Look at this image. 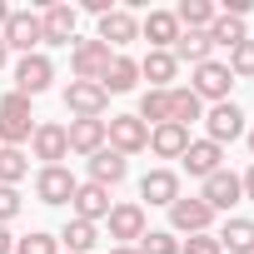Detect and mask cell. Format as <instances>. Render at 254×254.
<instances>
[{
  "instance_id": "12",
  "label": "cell",
  "mask_w": 254,
  "mask_h": 254,
  "mask_svg": "<svg viewBox=\"0 0 254 254\" xmlns=\"http://www.w3.org/2000/svg\"><path fill=\"white\" fill-rule=\"evenodd\" d=\"M75 175L65 170V165H40V175H35V199L40 204H70L75 199Z\"/></svg>"
},
{
  "instance_id": "36",
  "label": "cell",
  "mask_w": 254,
  "mask_h": 254,
  "mask_svg": "<svg viewBox=\"0 0 254 254\" xmlns=\"http://www.w3.org/2000/svg\"><path fill=\"white\" fill-rule=\"evenodd\" d=\"M180 254H224V249H219V239H214V229H209V234H190V239H180Z\"/></svg>"
},
{
  "instance_id": "5",
  "label": "cell",
  "mask_w": 254,
  "mask_h": 254,
  "mask_svg": "<svg viewBox=\"0 0 254 254\" xmlns=\"http://www.w3.org/2000/svg\"><path fill=\"white\" fill-rule=\"evenodd\" d=\"M110 45H100V40H70V70H75V80H90V85H100V75L110 70Z\"/></svg>"
},
{
  "instance_id": "27",
  "label": "cell",
  "mask_w": 254,
  "mask_h": 254,
  "mask_svg": "<svg viewBox=\"0 0 254 254\" xmlns=\"http://www.w3.org/2000/svg\"><path fill=\"white\" fill-rule=\"evenodd\" d=\"M65 254H90L100 244V224H85V219H65V229L55 234Z\"/></svg>"
},
{
  "instance_id": "8",
  "label": "cell",
  "mask_w": 254,
  "mask_h": 254,
  "mask_svg": "<svg viewBox=\"0 0 254 254\" xmlns=\"http://www.w3.org/2000/svg\"><path fill=\"white\" fill-rule=\"evenodd\" d=\"M199 199L214 209V214H229L239 199H244V185H239V175L224 165V170H214L209 180H204V190H199Z\"/></svg>"
},
{
  "instance_id": "32",
  "label": "cell",
  "mask_w": 254,
  "mask_h": 254,
  "mask_svg": "<svg viewBox=\"0 0 254 254\" xmlns=\"http://www.w3.org/2000/svg\"><path fill=\"white\" fill-rule=\"evenodd\" d=\"M30 175V160H25V150H10V145H0V185H20Z\"/></svg>"
},
{
  "instance_id": "22",
  "label": "cell",
  "mask_w": 254,
  "mask_h": 254,
  "mask_svg": "<svg viewBox=\"0 0 254 254\" xmlns=\"http://www.w3.org/2000/svg\"><path fill=\"white\" fill-rule=\"evenodd\" d=\"M140 199H150V204H165V209H170V204L180 199V175H175V170H165V165H160V170H150V175L140 180Z\"/></svg>"
},
{
  "instance_id": "30",
  "label": "cell",
  "mask_w": 254,
  "mask_h": 254,
  "mask_svg": "<svg viewBox=\"0 0 254 254\" xmlns=\"http://www.w3.org/2000/svg\"><path fill=\"white\" fill-rule=\"evenodd\" d=\"M249 40V30H244V20H234V15H214V25H209V45L219 50H234V45H244Z\"/></svg>"
},
{
  "instance_id": "1",
  "label": "cell",
  "mask_w": 254,
  "mask_h": 254,
  "mask_svg": "<svg viewBox=\"0 0 254 254\" xmlns=\"http://www.w3.org/2000/svg\"><path fill=\"white\" fill-rule=\"evenodd\" d=\"M105 145L115 150V155H140V150H150V125L140 120V115H110L105 120Z\"/></svg>"
},
{
  "instance_id": "11",
  "label": "cell",
  "mask_w": 254,
  "mask_h": 254,
  "mask_svg": "<svg viewBox=\"0 0 254 254\" xmlns=\"http://www.w3.org/2000/svg\"><path fill=\"white\" fill-rule=\"evenodd\" d=\"M65 110H70L75 120H100V115L110 110V95H105L100 85H90V80H70V85H65Z\"/></svg>"
},
{
  "instance_id": "10",
  "label": "cell",
  "mask_w": 254,
  "mask_h": 254,
  "mask_svg": "<svg viewBox=\"0 0 254 254\" xmlns=\"http://www.w3.org/2000/svg\"><path fill=\"white\" fill-rule=\"evenodd\" d=\"M105 224H110V239H115V244H140V234L150 229V224H145V204H135V199L110 204Z\"/></svg>"
},
{
  "instance_id": "7",
  "label": "cell",
  "mask_w": 254,
  "mask_h": 254,
  "mask_svg": "<svg viewBox=\"0 0 254 254\" xmlns=\"http://www.w3.org/2000/svg\"><path fill=\"white\" fill-rule=\"evenodd\" d=\"M190 90H194L199 100L219 105V100H229V90H234V75H229V65H224V60H204V65H194V80H190Z\"/></svg>"
},
{
  "instance_id": "37",
  "label": "cell",
  "mask_w": 254,
  "mask_h": 254,
  "mask_svg": "<svg viewBox=\"0 0 254 254\" xmlns=\"http://www.w3.org/2000/svg\"><path fill=\"white\" fill-rule=\"evenodd\" d=\"M20 209H25L20 190H10V185H0V224H10V219H15Z\"/></svg>"
},
{
  "instance_id": "24",
  "label": "cell",
  "mask_w": 254,
  "mask_h": 254,
  "mask_svg": "<svg viewBox=\"0 0 254 254\" xmlns=\"http://www.w3.org/2000/svg\"><path fill=\"white\" fill-rule=\"evenodd\" d=\"M219 249H229V254H254V219H244V214H229L224 224H219Z\"/></svg>"
},
{
  "instance_id": "19",
  "label": "cell",
  "mask_w": 254,
  "mask_h": 254,
  "mask_svg": "<svg viewBox=\"0 0 254 254\" xmlns=\"http://www.w3.org/2000/svg\"><path fill=\"white\" fill-rule=\"evenodd\" d=\"M180 165H185L194 180H209L214 170H224V150H219V145H209V140H190V150L180 155Z\"/></svg>"
},
{
  "instance_id": "42",
  "label": "cell",
  "mask_w": 254,
  "mask_h": 254,
  "mask_svg": "<svg viewBox=\"0 0 254 254\" xmlns=\"http://www.w3.org/2000/svg\"><path fill=\"white\" fill-rule=\"evenodd\" d=\"M5 60H10V45H5V40H0V65H5Z\"/></svg>"
},
{
  "instance_id": "9",
  "label": "cell",
  "mask_w": 254,
  "mask_h": 254,
  "mask_svg": "<svg viewBox=\"0 0 254 254\" xmlns=\"http://www.w3.org/2000/svg\"><path fill=\"white\" fill-rule=\"evenodd\" d=\"M209 224H214V209L194 194V199H175L170 204V234H209Z\"/></svg>"
},
{
  "instance_id": "31",
  "label": "cell",
  "mask_w": 254,
  "mask_h": 254,
  "mask_svg": "<svg viewBox=\"0 0 254 254\" xmlns=\"http://www.w3.org/2000/svg\"><path fill=\"white\" fill-rule=\"evenodd\" d=\"M140 120L150 125V130L155 125H170V90H145L140 95Z\"/></svg>"
},
{
  "instance_id": "17",
  "label": "cell",
  "mask_w": 254,
  "mask_h": 254,
  "mask_svg": "<svg viewBox=\"0 0 254 254\" xmlns=\"http://www.w3.org/2000/svg\"><path fill=\"white\" fill-rule=\"evenodd\" d=\"M65 140H70V155H100L105 150V120H70L65 125Z\"/></svg>"
},
{
  "instance_id": "23",
  "label": "cell",
  "mask_w": 254,
  "mask_h": 254,
  "mask_svg": "<svg viewBox=\"0 0 254 254\" xmlns=\"http://www.w3.org/2000/svg\"><path fill=\"white\" fill-rule=\"evenodd\" d=\"M125 175H130V160H125V155H115L110 145H105L100 155H90V185H105V190H115Z\"/></svg>"
},
{
  "instance_id": "33",
  "label": "cell",
  "mask_w": 254,
  "mask_h": 254,
  "mask_svg": "<svg viewBox=\"0 0 254 254\" xmlns=\"http://www.w3.org/2000/svg\"><path fill=\"white\" fill-rule=\"evenodd\" d=\"M135 249H140V254H180V234H170V229H145Z\"/></svg>"
},
{
  "instance_id": "4",
  "label": "cell",
  "mask_w": 254,
  "mask_h": 254,
  "mask_svg": "<svg viewBox=\"0 0 254 254\" xmlns=\"http://www.w3.org/2000/svg\"><path fill=\"white\" fill-rule=\"evenodd\" d=\"M0 40L10 45V55H35V45H45L40 35V15L35 10H10L5 30H0Z\"/></svg>"
},
{
  "instance_id": "43",
  "label": "cell",
  "mask_w": 254,
  "mask_h": 254,
  "mask_svg": "<svg viewBox=\"0 0 254 254\" xmlns=\"http://www.w3.org/2000/svg\"><path fill=\"white\" fill-rule=\"evenodd\" d=\"M244 140H249V155H254V130H244Z\"/></svg>"
},
{
  "instance_id": "25",
  "label": "cell",
  "mask_w": 254,
  "mask_h": 254,
  "mask_svg": "<svg viewBox=\"0 0 254 254\" xmlns=\"http://www.w3.org/2000/svg\"><path fill=\"white\" fill-rule=\"evenodd\" d=\"M150 150L160 155V160H180L185 150H190V130H185V125H155V130H150Z\"/></svg>"
},
{
  "instance_id": "3",
  "label": "cell",
  "mask_w": 254,
  "mask_h": 254,
  "mask_svg": "<svg viewBox=\"0 0 254 254\" xmlns=\"http://www.w3.org/2000/svg\"><path fill=\"white\" fill-rule=\"evenodd\" d=\"M244 130H249V125H244V110H239L234 100H219V105L204 110V140H209V145L224 150V145H234Z\"/></svg>"
},
{
  "instance_id": "26",
  "label": "cell",
  "mask_w": 254,
  "mask_h": 254,
  "mask_svg": "<svg viewBox=\"0 0 254 254\" xmlns=\"http://www.w3.org/2000/svg\"><path fill=\"white\" fill-rule=\"evenodd\" d=\"M175 60H190V65H204L214 60V45H209V30H180V40L170 45Z\"/></svg>"
},
{
  "instance_id": "40",
  "label": "cell",
  "mask_w": 254,
  "mask_h": 254,
  "mask_svg": "<svg viewBox=\"0 0 254 254\" xmlns=\"http://www.w3.org/2000/svg\"><path fill=\"white\" fill-rule=\"evenodd\" d=\"M10 10H15V5H5V0H0V30H5V20H10Z\"/></svg>"
},
{
  "instance_id": "34",
  "label": "cell",
  "mask_w": 254,
  "mask_h": 254,
  "mask_svg": "<svg viewBox=\"0 0 254 254\" xmlns=\"http://www.w3.org/2000/svg\"><path fill=\"white\" fill-rule=\"evenodd\" d=\"M224 65H229V75H234V80H254V40H244V45H234Z\"/></svg>"
},
{
  "instance_id": "41",
  "label": "cell",
  "mask_w": 254,
  "mask_h": 254,
  "mask_svg": "<svg viewBox=\"0 0 254 254\" xmlns=\"http://www.w3.org/2000/svg\"><path fill=\"white\" fill-rule=\"evenodd\" d=\"M110 254H140V249H135V244H115Z\"/></svg>"
},
{
  "instance_id": "29",
  "label": "cell",
  "mask_w": 254,
  "mask_h": 254,
  "mask_svg": "<svg viewBox=\"0 0 254 254\" xmlns=\"http://www.w3.org/2000/svg\"><path fill=\"white\" fill-rule=\"evenodd\" d=\"M214 15H219V5H209V0H180V10H175L180 30H209Z\"/></svg>"
},
{
  "instance_id": "38",
  "label": "cell",
  "mask_w": 254,
  "mask_h": 254,
  "mask_svg": "<svg viewBox=\"0 0 254 254\" xmlns=\"http://www.w3.org/2000/svg\"><path fill=\"white\" fill-rule=\"evenodd\" d=\"M0 254H15V234H10L5 224H0Z\"/></svg>"
},
{
  "instance_id": "2",
  "label": "cell",
  "mask_w": 254,
  "mask_h": 254,
  "mask_svg": "<svg viewBox=\"0 0 254 254\" xmlns=\"http://www.w3.org/2000/svg\"><path fill=\"white\" fill-rule=\"evenodd\" d=\"M35 115H30V100L20 95V90H10L5 100H0V145H10V150H20L30 135H35V125H30Z\"/></svg>"
},
{
  "instance_id": "35",
  "label": "cell",
  "mask_w": 254,
  "mask_h": 254,
  "mask_svg": "<svg viewBox=\"0 0 254 254\" xmlns=\"http://www.w3.org/2000/svg\"><path fill=\"white\" fill-rule=\"evenodd\" d=\"M15 254H60V239L45 229H30L25 239H15Z\"/></svg>"
},
{
  "instance_id": "21",
  "label": "cell",
  "mask_w": 254,
  "mask_h": 254,
  "mask_svg": "<svg viewBox=\"0 0 254 254\" xmlns=\"http://www.w3.org/2000/svg\"><path fill=\"white\" fill-rule=\"evenodd\" d=\"M175 75H180V60L170 50H150L140 60V80H150V90H175Z\"/></svg>"
},
{
  "instance_id": "16",
  "label": "cell",
  "mask_w": 254,
  "mask_h": 254,
  "mask_svg": "<svg viewBox=\"0 0 254 254\" xmlns=\"http://www.w3.org/2000/svg\"><path fill=\"white\" fill-rule=\"evenodd\" d=\"M110 214V190L105 185H75V199H70V219H85V224H100Z\"/></svg>"
},
{
  "instance_id": "28",
  "label": "cell",
  "mask_w": 254,
  "mask_h": 254,
  "mask_svg": "<svg viewBox=\"0 0 254 254\" xmlns=\"http://www.w3.org/2000/svg\"><path fill=\"white\" fill-rule=\"evenodd\" d=\"M170 120L190 130V120H204V100H199L190 85H175V90H170Z\"/></svg>"
},
{
  "instance_id": "6",
  "label": "cell",
  "mask_w": 254,
  "mask_h": 254,
  "mask_svg": "<svg viewBox=\"0 0 254 254\" xmlns=\"http://www.w3.org/2000/svg\"><path fill=\"white\" fill-rule=\"evenodd\" d=\"M50 80H55V60L50 55H20L15 60V90L25 95V100H35V95H45L50 90Z\"/></svg>"
},
{
  "instance_id": "39",
  "label": "cell",
  "mask_w": 254,
  "mask_h": 254,
  "mask_svg": "<svg viewBox=\"0 0 254 254\" xmlns=\"http://www.w3.org/2000/svg\"><path fill=\"white\" fill-rule=\"evenodd\" d=\"M239 185H244V199H254V165H249V170L239 175Z\"/></svg>"
},
{
  "instance_id": "15",
  "label": "cell",
  "mask_w": 254,
  "mask_h": 254,
  "mask_svg": "<svg viewBox=\"0 0 254 254\" xmlns=\"http://www.w3.org/2000/svg\"><path fill=\"white\" fill-rule=\"evenodd\" d=\"M75 25H80V10H75V5H45V10H40V35H45V45H70V40H75Z\"/></svg>"
},
{
  "instance_id": "13",
  "label": "cell",
  "mask_w": 254,
  "mask_h": 254,
  "mask_svg": "<svg viewBox=\"0 0 254 254\" xmlns=\"http://www.w3.org/2000/svg\"><path fill=\"white\" fill-rule=\"evenodd\" d=\"M100 45H110L115 55L130 45V40H140V20H135V10H125V5H115L105 20H100V35H95Z\"/></svg>"
},
{
  "instance_id": "18",
  "label": "cell",
  "mask_w": 254,
  "mask_h": 254,
  "mask_svg": "<svg viewBox=\"0 0 254 254\" xmlns=\"http://www.w3.org/2000/svg\"><path fill=\"white\" fill-rule=\"evenodd\" d=\"M140 40H150V50H170V45L180 40V20H175V10H150V15L140 20Z\"/></svg>"
},
{
  "instance_id": "20",
  "label": "cell",
  "mask_w": 254,
  "mask_h": 254,
  "mask_svg": "<svg viewBox=\"0 0 254 254\" xmlns=\"http://www.w3.org/2000/svg\"><path fill=\"white\" fill-rule=\"evenodd\" d=\"M140 85V60L135 55H110V70L100 75V90L105 95H125Z\"/></svg>"
},
{
  "instance_id": "14",
  "label": "cell",
  "mask_w": 254,
  "mask_h": 254,
  "mask_svg": "<svg viewBox=\"0 0 254 254\" xmlns=\"http://www.w3.org/2000/svg\"><path fill=\"white\" fill-rule=\"evenodd\" d=\"M30 150H35V160H40V165H60V160H70L65 125H55V120H40V125H35V135H30Z\"/></svg>"
}]
</instances>
